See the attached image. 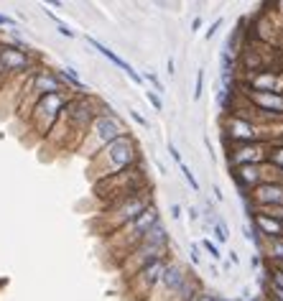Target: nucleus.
<instances>
[{
    "label": "nucleus",
    "mask_w": 283,
    "mask_h": 301,
    "mask_svg": "<svg viewBox=\"0 0 283 301\" xmlns=\"http://www.w3.org/2000/svg\"><path fill=\"white\" fill-rule=\"evenodd\" d=\"M133 161H136V143H133V138H130V136L123 133L113 143H107L100 153L92 156L90 174L97 181H102L107 176H115V174H120V171L130 168V163H133Z\"/></svg>",
    "instance_id": "nucleus-2"
},
{
    "label": "nucleus",
    "mask_w": 283,
    "mask_h": 301,
    "mask_svg": "<svg viewBox=\"0 0 283 301\" xmlns=\"http://www.w3.org/2000/svg\"><path fill=\"white\" fill-rule=\"evenodd\" d=\"M171 217H173V220H181V207H179V204L171 207Z\"/></svg>",
    "instance_id": "nucleus-22"
},
{
    "label": "nucleus",
    "mask_w": 283,
    "mask_h": 301,
    "mask_svg": "<svg viewBox=\"0 0 283 301\" xmlns=\"http://www.w3.org/2000/svg\"><path fill=\"white\" fill-rule=\"evenodd\" d=\"M163 268H166V258H158V261L145 266L143 271H138L133 278H128V294H130V299H133V301H145L150 296V291L158 286Z\"/></svg>",
    "instance_id": "nucleus-7"
},
{
    "label": "nucleus",
    "mask_w": 283,
    "mask_h": 301,
    "mask_svg": "<svg viewBox=\"0 0 283 301\" xmlns=\"http://www.w3.org/2000/svg\"><path fill=\"white\" fill-rule=\"evenodd\" d=\"M202 90H204V69L197 72V90H194V100L202 97Z\"/></svg>",
    "instance_id": "nucleus-18"
},
{
    "label": "nucleus",
    "mask_w": 283,
    "mask_h": 301,
    "mask_svg": "<svg viewBox=\"0 0 283 301\" xmlns=\"http://www.w3.org/2000/svg\"><path fill=\"white\" fill-rule=\"evenodd\" d=\"M197 301H217V299H214L212 294H199V296H197Z\"/></svg>",
    "instance_id": "nucleus-23"
},
{
    "label": "nucleus",
    "mask_w": 283,
    "mask_h": 301,
    "mask_svg": "<svg viewBox=\"0 0 283 301\" xmlns=\"http://www.w3.org/2000/svg\"><path fill=\"white\" fill-rule=\"evenodd\" d=\"M120 136H123V128H120V123L113 115H97L92 120V125L87 128V133H84V138H82L79 146H82V150H84L87 156H95V153H100L107 143H113Z\"/></svg>",
    "instance_id": "nucleus-5"
},
{
    "label": "nucleus",
    "mask_w": 283,
    "mask_h": 301,
    "mask_svg": "<svg viewBox=\"0 0 283 301\" xmlns=\"http://www.w3.org/2000/svg\"><path fill=\"white\" fill-rule=\"evenodd\" d=\"M255 207H283V184H260L250 191Z\"/></svg>",
    "instance_id": "nucleus-11"
},
{
    "label": "nucleus",
    "mask_w": 283,
    "mask_h": 301,
    "mask_svg": "<svg viewBox=\"0 0 283 301\" xmlns=\"http://www.w3.org/2000/svg\"><path fill=\"white\" fill-rule=\"evenodd\" d=\"M266 150H268V143H243V146H237L232 153H227V161L235 168L260 166V163H266Z\"/></svg>",
    "instance_id": "nucleus-8"
},
{
    "label": "nucleus",
    "mask_w": 283,
    "mask_h": 301,
    "mask_svg": "<svg viewBox=\"0 0 283 301\" xmlns=\"http://www.w3.org/2000/svg\"><path fill=\"white\" fill-rule=\"evenodd\" d=\"M143 189H148V181L143 176V171L141 168H125V171H120V174H115V176H107V179L97 181L95 184V194L100 199H105L107 204H113V202L136 194V191H143Z\"/></svg>",
    "instance_id": "nucleus-3"
},
{
    "label": "nucleus",
    "mask_w": 283,
    "mask_h": 301,
    "mask_svg": "<svg viewBox=\"0 0 283 301\" xmlns=\"http://www.w3.org/2000/svg\"><path fill=\"white\" fill-rule=\"evenodd\" d=\"M0 64H3L5 74H15V72H26L31 67V56L23 49L15 46H0Z\"/></svg>",
    "instance_id": "nucleus-10"
},
{
    "label": "nucleus",
    "mask_w": 283,
    "mask_h": 301,
    "mask_svg": "<svg viewBox=\"0 0 283 301\" xmlns=\"http://www.w3.org/2000/svg\"><path fill=\"white\" fill-rule=\"evenodd\" d=\"M266 166L276 168L283 174V146H268L266 150Z\"/></svg>",
    "instance_id": "nucleus-13"
},
{
    "label": "nucleus",
    "mask_w": 283,
    "mask_h": 301,
    "mask_svg": "<svg viewBox=\"0 0 283 301\" xmlns=\"http://www.w3.org/2000/svg\"><path fill=\"white\" fill-rule=\"evenodd\" d=\"M189 281L186 278V271L179 266V263H166V268H163V273H161V286H163V291L168 294V296H176L181 289H184V284Z\"/></svg>",
    "instance_id": "nucleus-12"
},
{
    "label": "nucleus",
    "mask_w": 283,
    "mask_h": 301,
    "mask_svg": "<svg viewBox=\"0 0 283 301\" xmlns=\"http://www.w3.org/2000/svg\"><path fill=\"white\" fill-rule=\"evenodd\" d=\"M179 168H181V174H184V179L189 181V186H191L194 191H199V181H197V179H194V174H191V168H189V166H186L184 161L179 163Z\"/></svg>",
    "instance_id": "nucleus-16"
},
{
    "label": "nucleus",
    "mask_w": 283,
    "mask_h": 301,
    "mask_svg": "<svg viewBox=\"0 0 283 301\" xmlns=\"http://www.w3.org/2000/svg\"><path fill=\"white\" fill-rule=\"evenodd\" d=\"M214 232H217V240H222V243L230 238V232H227V225H225L222 220H217V230H214Z\"/></svg>",
    "instance_id": "nucleus-17"
},
{
    "label": "nucleus",
    "mask_w": 283,
    "mask_h": 301,
    "mask_svg": "<svg viewBox=\"0 0 283 301\" xmlns=\"http://www.w3.org/2000/svg\"><path fill=\"white\" fill-rule=\"evenodd\" d=\"M69 100L64 97L61 92H54V95H43L38 102H33V110H31V125L38 136H49L54 123L59 120L64 105Z\"/></svg>",
    "instance_id": "nucleus-6"
},
{
    "label": "nucleus",
    "mask_w": 283,
    "mask_h": 301,
    "mask_svg": "<svg viewBox=\"0 0 283 301\" xmlns=\"http://www.w3.org/2000/svg\"><path fill=\"white\" fill-rule=\"evenodd\" d=\"M220 26H222V18H217V20H214V23H212V26L207 28V38H212V36H214L217 31H220Z\"/></svg>",
    "instance_id": "nucleus-20"
},
{
    "label": "nucleus",
    "mask_w": 283,
    "mask_h": 301,
    "mask_svg": "<svg viewBox=\"0 0 283 301\" xmlns=\"http://www.w3.org/2000/svg\"><path fill=\"white\" fill-rule=\"evenodd\" d=\"M189 253H191V263H194V266H199V263H202V255H199V245H191V248H189Z\"/></svg>",
    "instance_id": "nucleus-19"
},
{
    "label": "nucleus",
    "mask_w": 283,
    "mask_h": 301,
    "mask_svg": "<svg viewBox=\"0 0 283 301\" xmlns=\"http://www.w3.org/2000/svg\"><path fill=\"white\" fill-rule=\"evenodd\" d=\"M240 92H266V95H283V74H253L243 77Z\"/></svg>",
    "instance_id": "nucleus-9"
},
{
    "label": "nucleus",
    "mask_w": 283,
    "mask_h": 301,
    "mask_svg": "<svg viewBox=\"0 0 283 301\" xmlns=\"http://www.w3.org/2000/svg\"><path fill=\"white\" fill-rule=\"evenodd\" d=\"M189 217H191V220L199 217V214H197V207H189Z\"/></svg>",
    "instance_id": "nucleus-25"
},
{
    "label": "nucleus",
    "mask_w": 283,
    "mask_h": 301,
    "mask_svg": "<svg viewBox=\"0 0 283 301\" xmlns=\"http://www.w3.org/2000/svg\"><path fill=\"white\" fill-rule=\"evenodd\" d=\"M145 97L150 100V105H153L156 110H161V100H158V95H153V92H145Z\"/></svg>",
    "instance_id": "nucleus-21"
},
{
    "label": "nucleus",
    "mask_w": 283,
    "mask_h": 301,
    "mask_svg": "<svg viewBox=\"0 0 283 301\" xmlns=\"http://www.w3.org/2000/svg\"><path fill=\"white\" fill-rule=\"evenodd\" d=\"M202 28V18H194V28L191 31H199Z\"/></svg>",
    "instance_id": "nucleus-26"
},
{
    "label": "nucleus",
    "mask_w": 283,
    "mask_h": 301,
    "mask_svg": "<svg viewBox=\"0 0 283 301\" xmlns=\"http://www.w3.org/2000/svg\"><path fill=\"white\" fill-rule=\"evenodd\" d=\"M158 222H161L158 209L150 204L145 212L138 214L133 222H128V225H123L120 230H115L110 238H107V245H110V250L115 253L113 261H115V263H123L125 258H128V253H133V250L145 240V235L153 230Z\"/></svg>",
    "instance_id": "nucleus-1"
},
{
    "label": "nucleus",
    "mask_w": 283,
    "mask_h": 301,
    "mask_svg": "<svg viewBox=\"0 0 283 301\" xmlns=\"http://www.w3.org/2000/svg\"><path fill=\"white\" fill-rule=\"evenodd\" d=\"M150 189V186H148ZM143 189V191H136V194H130V197H123L113 204H107L105 214H102V220H105V230L107 235H113L115 230H120L123 225L128 222H133L141 212H145L150 207V191Z\"/></svg>",
    "instance_id": "nucleus-4"
},
{
    "label": "nucleus",
    "mask_w": 283,
    "mask_h": 301,
    "mask_svg": "<svg viewBox=\"0 0 283 301\" xmlns=\"http://www.w3.org/2000/svg\"><path fill=\"white\" fill-rule=\"evenodd\" d=\"M199 248H204V250L212 255V261H222V253H220V248H217V245H214L209 238H204V240L199 243Z\"/></svg>",
    "instance_id": "nucleus-15"
},
{
    "label": "nucleus",
    "mask_w": 283,
    "mask_h": 301,
    "mask_svg": "<svg viewBox=\"0 0 283 301\" xmlns=\"http://www.w3.org/2000/svg\"><path fill=\"white\" fill-rule=\"evenodd\" d=\"M273 294H276V296H273L276 301H283V289H276V286H273Z\"/></svg>",
    "instance_id": "nucleus-24"
},
{
    "label": "nucleus",
    "mask_w": 283,
    "mask_h": 301,
    "mask_svg": "<svg viewBox=\"0 0 283 301\" xmlns=\"http://www.w3.org/2000/svg\"><path fill=\"white\" fill-rule=\"evenodd\" d=\"M273 301H276V299H273Z\"/></svg>",
    "instance_id": "nucleus-27"
},
{
    "label": "nucleus",
    "mask_w": 283,
    "mask_h": 301,
    "mask_svg": "<svg viewBox=\"0 0 283 301\" xmlns=\"http://www.w3.org/2000/svg\"><path fill=\"white\" fill-rule=\"evenodd\" d=\"M92 44H95V46H97V49H100V51H102V54H105L107 59H110V61H115V64H118V67H120V69H125V72H128L130 77H133L136 82H141V74H138L136 69H130V67H128V64H125L123 59H118V56H115V54H113L110 49H107V46H102V44H100V41H95V38H92Z\"/></svg>",
    "instance_id": "nucleus-14"
}]
</instances>
